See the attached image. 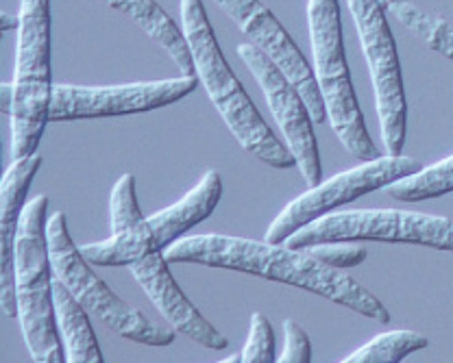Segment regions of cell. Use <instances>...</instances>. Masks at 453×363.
<instances>
[{
	"label": "cell",
	"instance_id": "obj_16",
	"mask_svg": "<svg viewBox=\"0 0 453 363\" xmlns=\"http://www.w3.org/2000/svg\"><path fill=\"white\" fill-rule=\"evenodd\" d=\"M116 11L127 13L155 44L166 50L183 77H196L195 57L188 46L186 33L159 7L155 0H103Z\"/></svg>",
	"mask_w": 453,
	"mask_h": 363
},
{
	"label": "cell",
	"instance_id": "obj_18",
	"mask_svg": "<svg viewBox=\"0 0 453 363\" xmlns=\"http://www.w3.org/2000/svg\"><path fill=\"white\" fill-rule=\"evenodd\" d=\"M390 13L396 18L401 26L408 28L414 37L423 42L429 50L447 57L453 61V25L447 22L445 18L436 16V13L423 11V9L414 7V4L399 0V3L390 4Z\"/></svg>",
	"mask_w": 453,
	"mask_h": 363
},
{
	"label": "cell",
	"instance_id": "obj_27",
	"mask_svg": "<svg viewBox=\"0 0 453 363\" xmlns=\"http://www.w3.org/2000/svg\"><path fill=\"white\" fill-rule=\"evenodd\" d=\"M381 3H384V4H386V9H388V7H390V4L399 3V0H381Z\"/></svg>",
	"mask_w": 453,
	"mask_h": 363
},
{
	"label": "cell",
	"instance_id": "obj_10",
	"mask_svg": "<svg viewBox=\"0 0 453 363\" xmlns=\"http://www.w3.org/2000/svg\"><path fill=\"white\" fill-rule=\"evenodd\" d=\"M421 168V162H417L414 157L386 155V157L371 159V162H362L360 166L344 170V172L327 178V181H320L319 185L310 187L305 194L288 202L281 214L268 226L264 239L273 244H283L296 231L334 214L338 207L357 200V198L371 194L375 190H384L390 183L401 181V178L418 172Z\"/></svg>",
	"mask_w": 453,
	"mask_h": 363
},
{
	"label": "cell",
	"instance_id": "obj_4",
	"mask_svg": "<svg viewBox=\"0 0 453 363\" xmlns=\"http://www.w3.org/2000/svg\"><path fill=\"white\" fill-rule=\"evenodd\" d=\"M308 26L314 74L334 133L357 162L377 159L380 150L368 135L349 72L338 0H308Z\"/></svg>",
	"mask_w": 453,
	"mask_h": 363
},
{
	"label": "cell",
	"instance_id": "obj_26",
	"mask_svg": "<svg viewBox=\"0 0 453 363\" xmlns=\"http://www.w3.org/2000/svg\"><path fill=\"white\" fill-rule=\"evenodd\" d=\"M18 26H20V13L3 11V16H0V28L3 31H16Z\"/></svg>",
	"mask_w": 453,
	"mask_h": 363
},
{
	"label": "cell",
	"instance_id": "obj_3",
	"mask_svg": "<svg viewBox=\"0 0 453 363\" xmlns=\"http://www.w3.org/2000/svg\"><path fill=\"white\" fill-rule=\"evenodd\" d=\"M49 196H35L27 202L16 242V296L18 322L33 361H65L59 337L53 299V261L46 238Z\"/></svg>",
	"mask_w": 453,
	"mask_h": 363
},
{
	"label": "cell",
	"instance_id": "obj_14",
	"mask_svg": "<svg viewBox=\"0 0 453 363\" xmlns=\"http://www.w3.org/2000/svg\"><path fill=\"white\" fill-rule=\"evenodd\" d=\"M168 266L166 254L155 253L131 263L129 270L144 290V294L150 299V303L155 305V309L166 318V322L174 331L196 342L198 346L207 348V351H225L229 346V339L214 324L207 322L205 315L188 300Z\"/></svg>",
	"mask_w": 453,
	"mask_h": 363
},
{
	"label": "cell",
	"instance_id": "obj_6",
	"mask_svg": "<svg viewBox=\"0 0 453 363\" xmlns=\"http://www.w3.org/2000/svg\"><path fill=\"white\" fill-rule=\"evenodd\" d=\"M46 238H49L55 276L65 283V287L89 311V315L101 320L120 337L144 344V346H170L174 342L177 331L173 327L155 324L142 311L118 299L110 285L89 268L81 246L73 242L64 211H55L50 216L46 223Z\"/></svg>",
	"mask_w": 453,
	"mask_h": 363
},
{
	"label": "cell",
	"instance_id": "obj_9",
	"mask_svg": "<svg viewBox=\"0 0 453 363\" xmlns=\"http://www.w3.org/2000/svg\"><path fill=\"white\" fill-rule=\"evenodd\" d=\"M347 4L356 22L375 89L381 140L388 155H401L408 131V102L396 42L386 20V4L381 0H347Z\"/></svg>",
	"mask_w": 453,
	"mask_h": 363
},
{
	"label": "cell",
	"instance_id": "obj_23",
	"mask_svg": "<svg viewBox=\"0 0 453 363\" xmlns=\"http://www.w3.org/2000/svg\"><path fill=\"white\" fill-rule=\"evenodd\" d=\"M310 254H314L319 261L327 263V266L338 268V270H347V268H356L366 261V248L357 242H325L314 244L308 248Z\"/></svg>",
	"mask_w": 453,
	"mask_h": 363
},
{
	"label": "cell",
	"instance_id": "obj_15",
	"mask_svg": "<svg viewBox=\"0 0 453 363\" xmlns=\"http://www.w3.org/2000/svg\"><path fill=\"white\" fill-rule=\"evenodd\" d=\"M42 168V155L33 153L28 157L13 159L7 168L0 185V200H3V223H0V300H3V314L7 318H18V296H16V242L20 220L27 207V194L33 178Z\"/></svg>",
	"mask_w": 453,
	"mask_h": 363
},
{
	"label": "cell",
	"instance_id": "obj_25",
	"mask_svg": "<svg viewBox=\"0 0 453 363\" xmlns=\"http://www.w3.org/2000/svg\"><path fill=\"white\" fill-rule=\"evenodd\" d=\"M13 105H16V92H13V81L0 85V111L3 116L12 117Z\"/></svg>",
	"mask_w": 453,
	"mask_h": 363
},
{
	"label": "cell",
	"instance_id": "obj_12",
	"mask_svg": "<svg viewBox=\"0 0 453 363\" xmlns=\"http://www.w3.org/2000/svg\"><path fill=\"white\" fill-rule=\"evenodd\" d=\"M238 57L262 87L266 105L275 116L277 126L281 129L286 146L295 155L296 168L303 174L310 187L323 181V168H320L319 141L314 133V117L308 102L295 87V83L281 72L280 65L262 53L255 44H240Z\"/></svg>",
	"mask_w": 453,
	"mask_h": 363
},
{
	"label": "cell",
	"instance_id": "obj_21",
	"mask_svg": "<svg viewBox=\"0 0 453 363\" xmlns=\"http://www.w3.org/2000/svg\"><path fill=\"white\" fill-rule=\"evenodd\" d=\"M110 216H111V235L127 233L142 224L144 216L135 196V177L134 174H122L113 185L110 196Z\"/></svg>",
	"mask_w": 453,
	"mask_h": 363
},
{
	"label": "cell",
	"instance_id": "obj_17",
	"mask_svg": "<svg viewBox=\"0 0 453 363\" xmlns=\"http://www.w3.org/2000/svg\"><path fill=\"white\" fill-rule=\"evenodd\" d=\"M55 315L59 337L64 342L65 361L70 363H101L103 352L98 346L94 329L89 324V311L73 296L61 279L53 281Z\"/></svg>",
	"mask_w": 453,
	"mask_h": 363
},
{
	"label": "cell",
	"instance_id": "obj_11",
	"mask_svg": "<svg viewBox=\"0 0 453 363\" xmlns=\"http://www.w3.org/2000/svg\"><path fill=\"white\" fill-rule=\"evenodd\" d=\"M198 77H179L153 83L85 85L55 83L50 101V122L89 120V117H116L131 113H146L179 102L198 87Z\"/></svg>",
	"mask_w": 453,
	"mask_h": 363
},
{
	"label": "cell",
	"instance_id": "obj_5",
	"mask_svg": "<svg viewBox=\"0 0 453 363\" xmlns=\"http://www.w3.org/2000/svg\"><path fill=\"white\" fill-rule=\"evenodd\" d=\"M53 68H50V0H20L16 74L12 113V155L28 157L40 148L42 135L50 122L53 101Z\"/></svg>",
	"mask_w": 453,
	"mask_h": 363
},
{
	"label": "cell",
	"instance_id": "obj_20",
	"mask_svg": "<svg viewBox=\"0 0 453 363\" xmlns=\"http://www.w3.org/2000/svg\"><path fill=\"white\" fill-rule=\"evenodd\" d=\"M429 346V339L414 331H388L372 337L365 346L357 348L344 363H399L412 352Z\"/></svg>",
	"mask_w": 453,
	"mask_h": 363
},
{
	"label": "cell",
	"instance_id": "obj_2",
	"mask_svg": "<svg viewBox=\"0 0 453 363\" xmlns=\"http://www.w3.org/2000/svg\"><path fill=\"white\" fill-rule=\"evenodd\" d=\"M181 28L195 57L198 81L238 144L266 166L275 170L295 168V155L259 116L244 85L226 64L203 0H181Z\"/></svg>",
	"mask_w": 453,
	"mask_h": 363
},
{
	"label": "cell",
	"instance_id": "obj_8",
	"mask_svg": "<svg viewBox=\"0 0 453 363\" xmlns=\"http://www.w3.org/2000/svg\"><path fill=\"white\" fill-rule=\"evenodd\" d=\"M325 242L417 244L453 253V220L403 209H353L329 214L286 239L290 248Z\"/></svg>",
	"mask_w": 453,
	"mask_h": 363
},
{
	"label": "cell",
	"instance_id": "obj_22",
	"mask_svg": "<svg viewBox=\"0 0 453 363\" xmlns=\"http://www.w3.org/2000/svg\"><path fill=\"white\" fill-rule=\"evenodd\" d=\"M242 361L244 363H273L277 361L275 352V331H273L271 322L262 311H255L251 315V324H249L247 344L242 348Z\"/></svg>",
	"mask_w": 453,
	"mask_h": 363
},
{
	"label": "cell",
	"instance_id": "obj_24",
	"mask_svg": "<svg viewBox=\"0 0 453 363\" xmlns=\"http://www.w3.org/2000/svg\"><path fill=\"white\" fill-rule=\"evenodd\" d=\"M283 336H286V346H283L281 355L277 357V361H283V363L311 361V342L308 333H305L295 320L288 318L286 322H283Z\"/></svg>",
	"mask_w": 453,
	"mask_h": 363
},
{
	"label": "cell",
	"instance_id": "obj_13",
	"mask_svg": "<svg viewBox=\"0 0 453 363\" xmlns=\"http://www.w3.org/2000/svg\"><path fill=\"white\" fill-rule=\"evenodd\" d=\"M211 3L235 22V26L251 40V44L280 65L281 72L295 83L303 101L308 102L316 125H323L327 120V107L316 81L314 68L295 44L290 33L273 16L271 9L264 7L259 0H211Z\"/></svg>",
	"mask_w": 453,
	"mask_h": 363
},
{
	"label": "cell",
	"instance_id": "obj_7",
	"mask_svg": "<svg viewBox=\"0 0 453 363\" xmlns=\"http://www.w3.org/2000/svg\"><path fill=\"white\" fill-rule=\"evenodd\" d=\"M220 196H223V178H220L219 170L210 168L181 200L170 205L168 209L157 211L150 218H144L134 231L110 235L103 242L85 244L81 246L83 257L92 266L129 268L131 263L140 261L149 254L166 253L188 231H192L214 214Z\"/></svg>",
	"mask_w": 453,
	"mask_h": 363
},
{
	"label": "cell",
	"instance_id": "obj_19",
	"mask_svg": "<svg viewBox=\"0 0 453 363\" xmlns=\"http://www.w3.org/2000/svg\"><path fill=\"white\" fill-rule=\"evenodd\" d=\"M384 192L401 202H423L449 194L453 192V155L434 166L421 168L401 181L390 183Z\"/></svg>",
	"mask_w": 453,
	"mask_h": 363
},
{
	"label": "cell",
	"instance_id": "obj_1",
	"mask_svg": "<svg viewBox=\"0 0 453 363\" xmlns=\"http://www.w3.org/2000/svg\"><path fill=\"white\" fill-rule=\"evenodd\" d=\"M168 263H196L220 270L244 272L266 281L286 283L311 291L332 303L356 311L380 324L390 322L388 309L377 296L365 290L338 268L319 261L308 248H290L286 244L229 238V235H195L174 242L166 253Z\"/></svg>",
	"mask_w": 453,
	"mask_h": 363
}]
</instances>
